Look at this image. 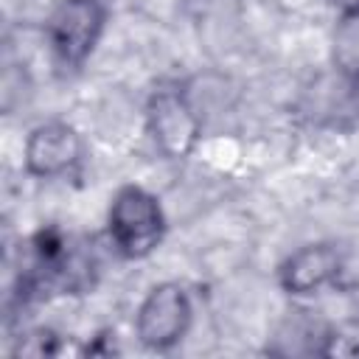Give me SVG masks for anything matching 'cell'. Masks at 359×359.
Returning <instances> with one entry per match:
<instances>
[{"instance_id": "8992f818", "label": "cell", "mask_w": 359, "mask_h": 359, "mask_svg": "<svg viewBox=\"0 0 359 359\" xmlns=\"http://www.w3.org/2000/svg\"><path fill=\"white\" fill-rule=\"evenodd\" d=\"M339 252L331 244H306L294 250L280 266V286L289 294H314L339 275Z\"/></svg>"}, {"instance_id": "277c9868", "label": "cell", "mask_w": 359, "mask_h": 359, "mask_svg": "<svg viewBox=\"0 0 359 359\" xmlns=\"http://www.w3.org/2000/svg\"><path fill=\"white\" fill-rule=\"evenodd\" d=\"M191 325V300L180 283H157L137 309V337L146 348H174Z\"/></svg>"}, {"instance_id": "7a4b0ae2", "label": "cell", "mask_w": 359, "mask_h": 359, "mask_svg": "<svg viewBox=\"0 0 359 359\" xmlns=\"http://www.w3.org/2000/svg\"><path fill=\"white\" fill-rule=\"evenodd\" d=\"M104 22L107 8L101 0H59L45 22V36L53 59L62 67H81L98 45Z\"/></svg>"}, {"instance_id": "3957f363", "label": "cell", "mask_w": 359, "mask_h": 359, "mask_svg": "<svg viewBox=\"0 0 359 359\" xmlns=\"http://www.w3.org/2000/svg\"><path fill=\"white\" fill-rule=\"evenodd\" d=\"M146 115L149 132L165 157L182 160L194 151L202 132V118L185 90H157Z\"/></svg>"}, {"instance_id": "9c48e42d", "label": "cell", "mask_w": 359, "mask_h": 359, "mask_svg": "<svg viewBox=\"0 0 359 359\" xmlns=\"http://www.w3.org/2000/svg\"><path fill=\"white\" fill-rule=\"evenodd\" d=\"M334 8H339V14L345 11H359V0H328Z\"/></svg>"}, {"instance_id": "ba28073f", "label": "cell", "mask_w": 359, "mask_h": 359, "mask_svg": "<svg viewBox=\"0 0 359 359\" xmlns=\"http://www.w3.org/2000/svg\"><path fill=\"white\" fill-rule=\"evenodd\" d=\"M320 339H323V345L317 351L325 356H359V325L356 323L331 328Z\"/></svg>"}, {"instance_id": "5b68a950", "label": "cell", "mask_w": 359, "mask_h": 359, "mask_svg": "<svg viewBox=\"0 0 359 359\" xmlns=\"http://www.w3.org/2000/svg\"><path fill=\"white\" fill-rule=\"evenodd\" d=\"M25 171L34 177H65L81 160V137L65 121H48L31 129L25 140Z\"/></svg>"}, {"instance_id": "52a82bcc", "label": "cell", "mask_w": 359, "mask_h": 359, "mask_svg": "<svg viewBox=\"0 0 359 359\" xmlns=\"http://www.w3.org/2000/svg\"><path fill=\"white\" fill-rule=\"evenodd\" d=\"M331 59L342 81L359 87V11H345L334 28Z\"/></svg>"}, {"instance_id": "6da1fadb", "label": "cell", "mask_w": 359, "mask_h": 359, "mask_svg": "<svg viewBox=\"0 0 359 359\" xmlns=\"http://www.w3.org/2000/svg\"><path fill=\"white\" fill-rule=\"evenodd\" d=\"M107 230L112 247L123 258H146L163 241L165 233L160 202L137 185L121 188L109 205Z\"/></svg>"}]
</instances>
